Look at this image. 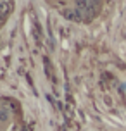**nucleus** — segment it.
Here are the masks:
<instances>
[{
	"mask_svg": "<svg viewBox=\"0 0 126 131\" xmlns=\"http://www.w3.org/2000/svg\"><path fill=\"white\" fill-rule=\"evenodd\" d=\"M12 10V4H9V2H0V26L5 23L7 16L10 14Z\"/></svg>",
	"mask_w": 126,
	"mask_h": 131,
	"instance_id": "f03ea898",
	"label": "nucleus"
},
{
	"mask_svg": "<svg viewBox=\"0 0 126 131\" xmlns=\"http://www.w3.org/2000/svg\"><path fill=\"white\" fill-rule=\"evenodd\" d=\"M0 131H26L19 107L12 100L0 98Z\"/></svg>",
	"mask_w": 126,
	"mask_h": 131,
	"instance_id": "f257e3e1",
	"label": "nucleus"
}]
</instances>
